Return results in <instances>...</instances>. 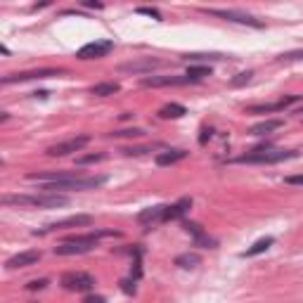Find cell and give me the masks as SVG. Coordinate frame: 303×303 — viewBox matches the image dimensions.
<instances>
[{"label": "cell", "mask_w": 303, "mask_h": 303, "mask_svg": "<svg viewBox=\"0 0 303 303\" xmlns=\"http://www.w3.org/2000/svg\"><path fill=\"white\" fill-rule=\"evenodd\" d=\"M2 206H31V209H64L69 206L66 194L40 192V194H5L0 199Z\"/></svg>", "instance_id": "obj_1"}, {"label": "cell", "mask_w": 303, "mask_h": 303, "mask_svg": "<svg viewBox=\"0 0 303 303\" xmlns=\"http://www.w3.org/2000/svg\"><path fill=\"white\" fill-rule=\"evenodd\" d=\"M109 178L107 175H74L69 180H59V183H45L40 190L43 192H55V194H62V192H83V190H97L102 187Z\"/></svg>", "instance_id": "obj_2"}, {"label": "cell", "mask_w": 303, "mask_h": 303, "mask_svg": "<svg viewBox=\"0 0 303 303\" xmlns=\"http://www.w3.org/2000/svg\"><path fill=\"white\" fill-rule=\"evenodd\" d=\"M299 157V149H279V147H258L249 154H242V157L232 159V164H282V161H289V159Z\"/></svg>", "instance_id": "obj_3"}, {"label": "cell", "mask_w": 303, "mask_h": 303, "mask_svg": "<svg viewBox=\"0 0 303 303\" xmlns=\"http://www.w3.org/2000/svg\"><path fill=\"white\" fill-rule=\"evenodd\" d=\"M168 66L166 59H159V57H138V59H131V62H123L119 64L121 74H133V76H152L157 69H164Z\"/></svg>", "instance_id": "obj_4"}, {"label": "cell", "mask_w": 303, "mask_h": 303, "mask_svg": "<svg viewBox=\"0 0 303 303\" xmlns=\"http://www.w3.org/2000/svg\"><path fill=\"white\" fill-rule=\"evenodd\" d=\"M204 14H211V17H218V19H225V22H232V24H242V27H253V28H263L265 24L261 19H256L253 14L242 12V10H218V7H201Z\"/></svg>", "instance_id": "obj_5"}, {"label": "cell", "mask_w": 303, "mask_h": 303, "mask_svg": "<svg viewBox=\"0 0 303 303\" xmlns=\"http://www.w3.org/2000/svg\"><path fill=\"white\" fill-rule=\"evenodd\" d=\"M88 225H92V216H88V213H76V216H69V218H62V220H55V223L45 225V227L33 230V235H50V232L69 230V227H88Z\"/></svg>", "instance_id": "obj_6"}, {"label": "cell", "mask_w": 303, "mask_h": 303, "mask_svg": "<svg viewBox=\"0 0 303 303\" xmlns=\"http://www.w3.org/2000/svg\"><path fill=\"white\" fill-rule=\"evenodd\" d=\"M62 74H66L64 69H31V71H22V74H7L0 79V83L12 85V83H27V81L36 79H53V76H62Z\"/></svg>", "instance_id": "obj_7"}, {"label": "cell", "mask_w": 303, "mask_h": 303, "mask_svg": "<svg viewBox=\"0 0 303 303\" xmlns=\"http://www.w3.org/2000/svg\"><path fill=\"white\" fill-rule=\"evenodd\" d=\"M62 287H64L66 291H79V294H83V291L95 289V277H92L90 273H81V270H76V273H64V275H62Z\"/></svg>", "instance_id": "obj_8"}, {"label": "cell", "mask_w": 303, "mask_h": 303, "mask_svg": "<svg viewBox=\"0 0 303 303\" xmlns=\"http://www.w3.org/2000/svg\"><path fill=\"white\" fill-rule=\"evenodd\" d=\"M138 223L145 225L147 230H149V227H154V225L171 223V218H168V204H159V206L142 209V211L138 213Z\"/></svg>", "instance_id": "obj_9"}, {"label": "cell", "mask_w": 303, "mask_h": 303, "mask_svg": "<svg viewBox=\"0 0 303 303\" xmlns=\"http://www.w3.org/2000/svg\"><path fill=\"white\" fill-rule=\"evenodd\" d=\"M88 142H90V135H79V138H71V140H64V142H57V145L48 147L45 154L48 157H69L74 152H81Z\"/></svg>", "instance_id": "obj_10"}, {"label": "cell", "mask_w": 303, "mask_h": 303, "mask_svg": "<svg viewBox=\"0 0 303 303\" xmlns=\"http://www.w3.org/2000/svg\"><path fill=\"white\" fill-rule=\"evenodd\" d=\"M114 50V40H92V43H85L81 48L76 57L88 62V59H100V57H107V55Z\"/></svg>", "instance_id": "obj_11"}, {"label": "cell", "mask_w": 303, "mask_h": 303, "mask_svg": "<svg viewBox=\"0 0 303 303\" xmlns=\"http://www.w3.org/2000/svg\"><path fill=\"white\" fill-rule=\"evenodd\" d=\"M301 100H303V95H287V97H282V100H277V102H270V105L247 107V114H273V111H282V109H287L289 105L301 102Z\"/></svg>", "instance_id": "obj_12"}, {"label": "cell", "mask_w": 303, "mask_h": 303, "mask_svg": "<svg viewBox=\"0 0 303 303\" xmlns=\"http://www.w3.org/2000/svg\"><path fill=\"white\" fill-rule=\"evenodd\" d=\"M183 227L192 235L194 239V247H201V249H218V239H213L209 232H204V227L199 223H192V220H183Z\"/></svg>", "instance_id": "obj_13"}, {"label": "cell", "mask_w": 303, "mask_h": 303, "mask_svg": "<svg viewBox=\"0 0 303 303\" xmlns=\"http://www.w3.org/2000/svg\"><path fill=\"white\" fill-rule=\"evenodd\" d=\"M187 83H192V81L187 79V76H145V79H140V85L142 88H171V85H187Z\"/></svg>", "instance_id": "obj_14"}, {"label": "cell", "mask_w": 303, "mask_h": 303, "mask_svg": "<svg viewBox=\"0 0 303 303\" xmlns=\"http://www.w3.org/2000/svg\"><path fill=\"white\" fill-rule=\"evenodd\" d=\"M43 258V253L36 249L31 251H22V253H17V256H12V258H7V263H5V268L7 270H17V268H28V265H36Z\"/></svg>", "instance_id": "obj_15"}, {"label": "cell", "mask_w": 303, "mask_h": 303, "mask_svg": "<svg viewBox=\"0 0 303 303\" xmlns=\"http://www.w3.org/2000/svg\"><path fill=\"white\" fill-rule=\"evenodd\" d=\"M95 247L92 244H79V242H62L55 247V253L57 256H81V253H88Z\"/></svg>", "instance_id": "obj_16"}, {"label": "cell", "mask_w": 303, "mask_h": 303, "mask_svg": "<svg viewBox=\"0 0 303 303\" xmlns=\"http://www.w3.org/2000/svg\"><path fill=\"white\" fill-rule=\"evenodd\" d=\"M187 157H190L187 149H166V152H159L154 161H157V166H173V164H178Z\"/></svg>", "instance_id": "obj_17"}, {"label": "cell", "mask_w": 303, "mask_h": 303, "mask_svg": "<svg viewBox=\"0 0 303 303\" xmlns=\"http://www.w3.org/2000/svg\"><path fill=\"white\" fill-rule=\"evenodd\" d=\"M284 126V121L282 119H268V121H261V123H256V126H251L249 128V135H268V133L277 131V128H282Z\"/></svg>", "instance_id": "obj_18"}, {"label": "cell", "mask_w": 303, "mask_h": 303, "mask_svg": "<svg viewBox=\"0 0 303 303\" xmlns=\"http://www.w3.org/2000/svg\"><path fill=\"white\" fill-rule=\"evenodd\" d=\"M187 114V107L178 105V102H168L159 109V119H183Z\"/></svg>", "instance_id": "obj_19"}, {"label": "cell", "mask_w": 303, "mask_h": 303, "mask_svg": "<svg viewBox=\"0 0 303 303\" xmlns=\"http://www.w3.org/2000/svg\"><path fill=\"white\" fill-rule=\"evenodd\" d=\"M213 69L206 64H190L187 66V71H185V76L192 81V83H199V81H204L206 76H211Z\"/></svg>", "instance_id": "obj_20"}, {"label": "cell", "mask_w": 303, "mask_h": 303, "mask_svg": "<svg viewBox=\"0 0 303 303\" xmlns=\"http://www.w3.org/2000/svg\"><path fill=\"white\" fill-rule=\"evenodd\" d=\"M119 90H121V85L116 83V81H105V83L92 85L90 95H95V97H109V95H116Z\"/></svg>", "instance_id": "obj_21"}, {"label": "cell", "mask_w": 303, "mask_h": 303, "mask_svg": "<svg viewBox=\"0 0 303 303\" xmlns=\"http://www.w3.org/2000/svg\"><path fill=\"white\" fill-rule=\"evenodd\" d=\"M190 206H192V199H190V197L178 199L175 204H171V206H168V218H171V220H180L185 213L190 211Z\"/></svg>", "instance_id": "obj_22"}, {"label": "cell", "mask_w": 303, "mask_h": 303, "mask_svg": "<svg viewBox=\"0 0 303 303\" xmlns=\"http://www.w3.org/2000/svg\"><path fill=\"white\" fill-rule=\"evenodd\" d=\"M273 244H275V239H273V237H263V239H258L256 244H251L249 249L244 251V253H242V258H253V256H258V253L268 251L270 247H273Z\"/></svg>", "instance_id": "obj_23"}, {"label": "cell", "mask_w": 303, "mask_h": 303, "mask_svg": "<svg viewBox=\"0 0 303 303\" xmlns=\"http://www.w3.org/2000/svg\"><path fill=\"white\" fill-rule=\"evenodd\" d=\"M173 263L178 265V268L192 270V268H197V265L201 263V256H199V253H180V256H175Z\"/></svg>", "instance_id": "obj_24"}, {"label": "cell", "mask_w": 303, "mask_h": 303, "mask_svg": "<svg viewBox=\"0 0 303 303\" xmlns=\"http://www.w3.org/2000/svg\"><path fill=\"white\" fill-rule=\"evenodd\" d=\"M107 154H85V157H79L76 159V166H88V164H100V161H105Z\"/></svg>", "instance_id": "obj_25"}, {"label": "cell", "mask_w": 303, "mask_h": 303, "mask_svg": "<svg viewBox=\"0 0 303 303\" xmlns=\"http://www.w3.org/2000/svg\"><path fill=\"white\" fill-rule=\"evenodd\" d=\"M251 79H253V71H242V74H237L235 79L230 81V85H232V88H242V85L251 83Z\"/></svg>", "instance_id": "obj_26"}, {"label": "cell", "mask_w": 303, "mask_h": 303, "mask_svg": "<svg viewBox=\"0 0 303 303\" xmlns=\"http://www.w3.org/2000/svg\"><path fill=\"white\" fill-rule=\"evenodd\" d=\"M111 138H142L145 135V131L142 128H126V131H114L109 133Z\"/></svg>", "instance_id": "obj_27"}, {"label": "cell", "mask_w": 303, "mask_h": 303, "mask_svg": "<svg viewBox=\"0 0 303 303\" xmlns=\"http://www.w3.org/2000/svg\"><path fill=\"white\" fill-rule=\"evenodd\" d=\"M303 59V48L301 50H291V53H282L277 57V62H299Z\"/></svg>", "instance_id": "obj_28"}, {"label": "cell", "mask_w": 303, "mask_h": 303, "mask_svg": "<svg viewBox=\"0 0 303 303\" xmlns=\"http://www.w3.org/2000/svg\"><path fill=\"white\" fill-rule=\"evenodd\" d=\"M126 157H142L147 152H152V147H126V149H121Z\"/></svg>", "instance_id": "obj_29"}, {"label": "cell", "mask_w": 303, "mask_h": 303, "mask_svg": "<svg viewBox=\"0 0 303 303\" xmlns=\"http://www.w3.org/2000/svg\"><path fill=\"white\" fill-rule=\"evenodd\" d=\"M185 59H192V62H199V59H225V55H216V53L199 55V53H194V55H185Z\"/></svg>", "instance_id": "obj_30"}, {"label": "cell", "mask_w": 303, "mask_h": 303, "mask_svg": "<svg viewBox=\"0 0 303 303\" xmlns=\"http://www.w3.org/2000/svg\"><path fill=\"white\" fill-rule=\"evenodd\" d=\"M135 12H138V14H145V17H152V19H157V22H161V19H164L157 7H138Z\"/></svg>", "instance_id": "obj_31"}, {"label": "cell", "mask_w": 303, "mask_h": 303, "mask_svg": "<svg viewBox=\"0 0 303 303\" xmlns=\"http://www.w3.org/2000/svg\"><path fill=\"white\" fill-rule=\"evenodd\" d=\"M121 291H123V294H128V296H133V294H135V279H133V277H128V279H121Z\"/></svg>", "instance_id": "obj_32"}, {"label": "cell", "mask_w": 303, "mask_h": 303, "mask_svg": "<svg viewBox=\"0 0 303 303\" xmlns=\"http://www.w3.org/2000/svg\"><path fill=\"white\" fill-rule=\"evenodd\" d=\"M45 287H48V279H33V282L27 284L28 291H40V289H45Z\"/></svg>", "instance_id": "obj_33"}, {"label": "cell", "mask_w": 303, "mask_h": 303, "mask_svg": "<svg viewBox=\"0 0 303 303\" xmlns=\"http://www.w3.org/2000/svg\"><path fill=\"white\" fill-rule=\"evenodd\" d=\"M284 183H287V185H299V187H303V173H301V175H287V178H284Z\"/></svg>", "instance_id": "obj_34"}, {"label": "cell", "mask_w": 303, "mask_h": 303, "mask_svg": "<svg viewBox=\"0 0 303 303\" xmlns=\"http://www.w3.org/2000/svg\"><path fill=\"white\" fill-rule=\"evenodd\" d=\"M211 135H213L211 128H201V135H199V145H206V142L211 140Z\"/></svg>", "instance_id": "obj_35"}, {"label": "cell", "mask_w": 303, "mask_h": 303, "mask_svg": "<svg viewBox=\"0 0 303 303\" xmlns=\"http://www.w3.org/2000/svg\"><path fill=\"white\" fill-rule=\"evenodd\" d=\"M83 303H107V299L105 296H95V294H90V296L83 299Z\"/></svg>", "instance_id": "obj_36"}, {"label": "cell", "mask_w": 303, "mask_h": 303, "mask_svg": "<svg viewBox=\"0 0 303 303\" xmlns=\"http://www.w3.org/2000/svg\"><path fill=\"white\" fill-rule=\"evenodd\" d=\"M83 5H85V7H90V10H102V7H105L102 2H92V0H88V2H83Z\"/></svg>", "instance_id": "obj_37"}, {"label": "cell", "mask_w": 303, "mask_h": 303, "mask_svg": "<svg viewBox=\"0 0 303 303\" xmlns=\"http://www.w3.org/2000/svg\"><path fill=\"white\" fill-rule=\"evenodd\" d=\"M294 114H303V109H296V111H294Z\"/></svg>", "instance_id": "obj_38"}]
</instances>
